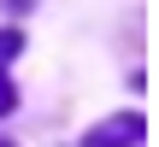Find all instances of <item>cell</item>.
Wrapping results in <instances>:
<instances>
[{"instance_id": "cell-1", "label": "cell", "mask_w": 159, "mask_h": 147, "mask_svg": "<svg viewBox=\"0 0 159 147\" xmlns=\"http://www.w3.org/2000/svg\"><path fill=\"white\" fill-rule=\"evenodd\" d=\"M148 136V118H136V112H118V118H106V124H94L83 147H136Z\"/></svg>"}, {"instance_id": "cell-3", "label": "cell", "mask_w": 159, "mask_h": 147, "mask_svg": "<svg viewBox=\"0 0 159 147\" xmlns=\"http://www.w3.org/2000/svg\"><path fill=\"white\" fill-rule=\"evenodd\" d=\"M12 106H18V94H12V82H6V77H0V118H6V112H12Z\"/></svg>"}, {"instance_id": "cell-4", "label": "cell", "mask_w": 159, "mask_h": 147, "mask_svg": "<svg viewBox=\"0 0 159 147\" xmlns=\"http://www.w3.org/2000/svg\"><path fill=\"white\" fill-rule=\"evenodd\" d=\"M12 6H30V0H12Z\"/></svg>"}, {"instance_id": "cell-2", "label": "cell", "mask_w": 159, "mask_h": 147, "mask_svg": "<svg viewBox=\"0 0 159 147\" xmlns=\"http://www.w3.org/2000/svg\"><path fill=\"white\" fill-rule=\"evenodd\" d=\"M18 47H24V35H18V29H0V65L18 59Z\"/></svg>"}]
</instances>
